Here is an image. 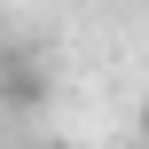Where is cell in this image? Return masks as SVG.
Listing matches in <instances>:
<instances>
[{
    "label": "cell",
    "instance_id": "1",
    "mask_svg": "<svg viewBox=\"0 0 149 149\" xmlns=\"http://www.w3.org/2000/svg\"><path fill=\"white\" fill-rule=\"evenodd\" d=\"M141 141H149V110H141Z\"/></svg>",
    "mask_w": 149,
    "mask_h": 149
}]
</instances>
